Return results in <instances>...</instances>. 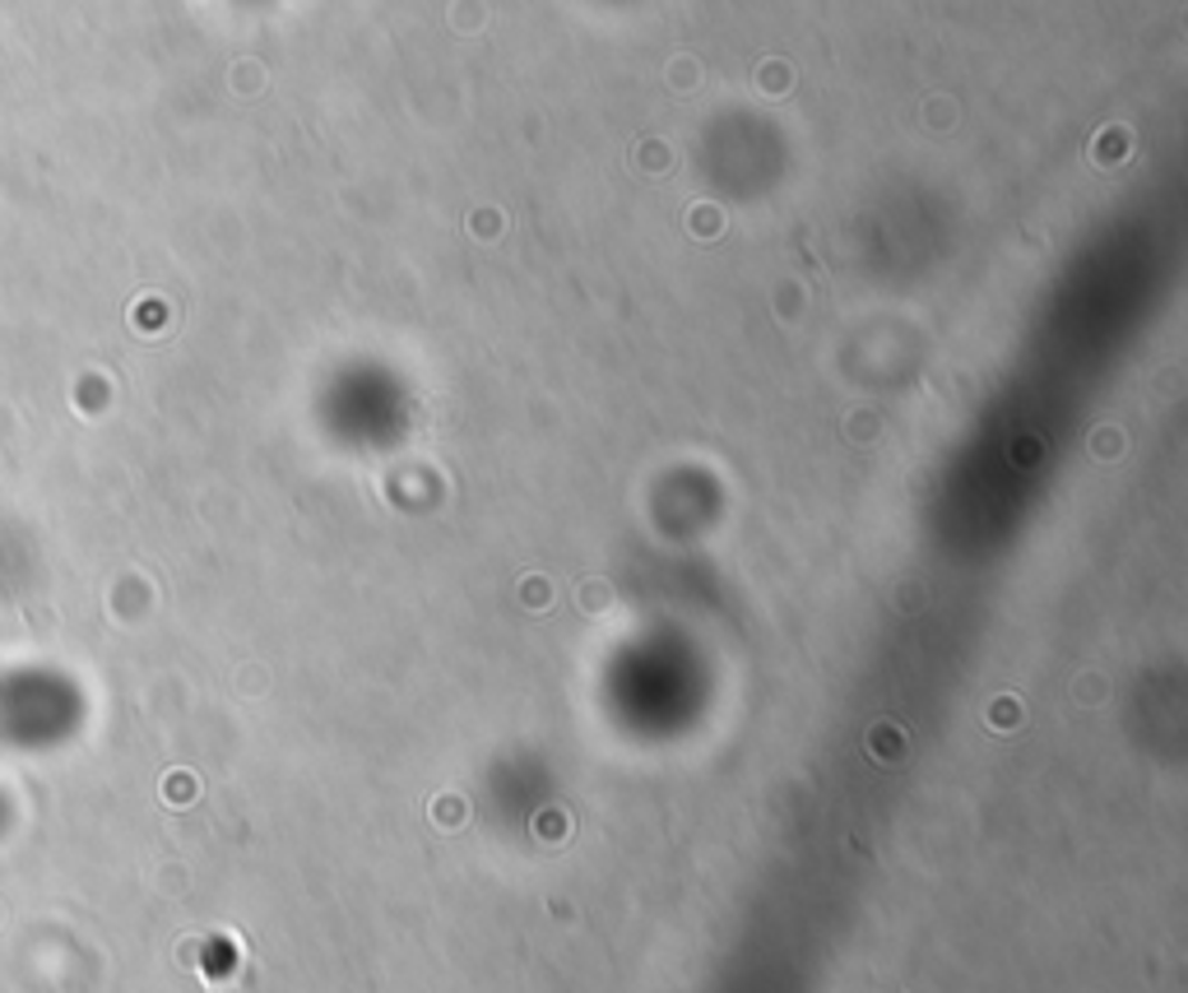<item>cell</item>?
<instances>
[{
	"label": "cell",
	"instance_id": "obj_1",
	"mask_svg": "<svg viewBox=\"0 0 1188 993\" xmlns=\"http://www.w3.org/2000/svg\"><path fill=\"white\" fill-rule=\"evenodd\" d=\"M474 232H497V214H488V219L478 214V219H474Z\"/></svg>",
	"mask_w": 1188,
	"mask_h": 993
}]
</instances>
